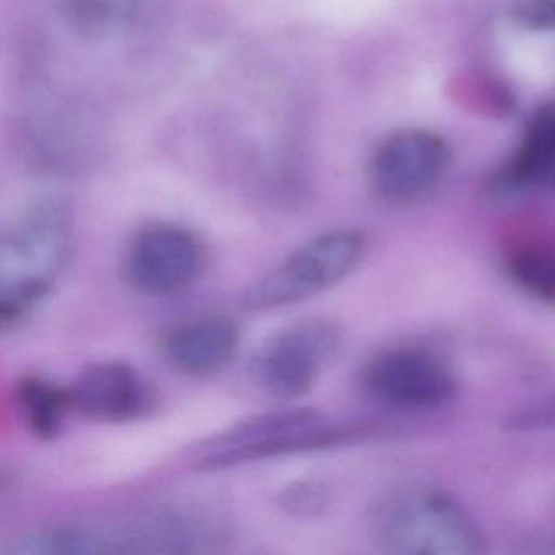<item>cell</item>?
Returning <instances> with one entry per match:
<instances>
[{"label": "cell", "mask_w": 555, "mask_h": 555, "mask_svg": "<svg viewBox=\"0 0 555 555\" xmlns=\"http://www.w3.org/2000/svg\"><path fill=\"white\" fill-rule=\"evenodd\" d=\"M502 427L512 434H534L555 428V391L508 412Z\"/></svg>", "instance_id": "cell-18"}, {"label": "cell", "mask_w": 555, "mask_h": 555, "mask_svg": "<svg viewBox=\"0 0 555 555\" xmlns=\"http://www.w3.org/2000/svg\"><path fill=\"white\" fill-rule=\"evenodd\" d=\"M373 541L396 555H476L486 535L453 496L427 487H409L383 495L369 516Z\"/></svg>", "instance_id": "cell-3"}, {"label": "cell", "mask_w": 555, "mask_h": 555, "mask_svg": "<svg viewBox=\"0 0 555 555\" xmlns=\"http://www.w3.org/2000/svg\"><path fill=\"white\" fill-rule=\"evenodd\" d=\"M14 408L31 437L53 441L63 431L70 408L69 391L41 373H24L12 389Z\"/></svg>", "instance_id": "cell-13"}, {"label": "cell", "mask_w": 555, "mask_h": 555, "mask_svg": "<svg viewBox=\"0 0 555 555\" xmlns=\"http://www.w3.org/2000/svg\"><path fill=\"white\" fill-rule=\"evenodd\" d=\"M206 269L204 243L173 223H152L135 233L122 258L126 281L151 297L188 291L201 281Z\"/></svg>", "instance_id": "cell-8"}, {"label": "cell", "mask_w": 555, "mask_h": 555, "mask_svg": "<svg viewBox=\"0 0 555 555\" xmlns=\"http://www.w3.org/2000/svg\"><path fill=\"white\" fill-rule=\"evenodd\" d=\"M369 398L398 411H434L453 401L456 373L450 363L425 347L398 346L370 357L360 372Z\"/></svg>", "instance_id": "cell-7"}, {"label": "cell", "mask_w": 555, "mask_h": 555, "mask_svg": "<svg viewBox=\"0 0 555 555\" xmlns=\"http://www.w3.org/2000/svg\"><path fill=\"white\" fill-rule=\"evenodd\" d=\"M333 493L320 479H298L279 492L278 505L285 515L300 519L320 518L330 509Z\"/></svg>", "instance_id": "cell-16"}, {"label": "cell", "mask_w": 555, "mask_h": 555, "mask_svg": "<svg viewBox=\"0 0 555 555\" xmlns=\"http://www.w3.org/2000/svg\"><path fill=\"white\" fill-rule=\"evenodd\" d=\"M113 554H207L232 541L225 509L210 500L157 503L128 518L108 521Z\"/></svg>", "instance_id": "cell-5"}, {"label": "cell", "mask_w": 555, "mask_h": 555, "mask_svg": "<svg viewBox=\"0 0 555 555\" xmlns=\"http://www.w3.org/2000/svg\"><path fill=\"white\" fill-rule=\"evenodd\" d=\"M487 191L512 196L526 191H555V102L532 115L513 154L490 175Z\"/></svg>", "instance_id": "cell-12"}, {"label": "cell", "mask_w": 555, "mask_h": 555, "mask_svg": "<svg viewBox=\"0 0 555 555\" xmlns=\"http://www.w3.org/2000/svg\"><path fill=\"white\" fill-rule=\"evenodd\" d=\"M365 248V236L357 230L321 233L253 282L243 294V308L268 313L324 294L359 268Z\"/></svg>", "instance_id": "cell-4"}, {"label": "cell", "mask_w": 555, "mask_h": 555, "mask_svg": "<svg viewBox=\"0 0 555 555\" xmlns=\"http://www.w3.org/2000/svg\"><path fill=\"white\" fill-rule=\"evenodd\" d=\"M448 165L450 151L440 135L428 129H399L376 147L370 181L386 203L411 206L435 193Z\"/></svg>", "instance_id": "cell-9"}, {"label": "cell", "mask_w": 555, "mask_h": 555, "mask_svg": "<svg viewBox=\"0 0 555 555\" xmlns=\"http://www.w3.org/2000/svg\"><path fill=\"white\" fill-rule=\"evenodd\" d=\"M70 408L99 424H129L155 409L154 389L134 366L121 360L92 363L70 383Z\"/></svg>", "instance_id": "cell-10"}, {"label": "cell", "mask_w": 555, "mask_h": 555, "mask_svg": "<svg viewBox=\"0 0 555 555\" xmlns=\"http://www.w3.org/2000/svg\"><path fill=\"white\" fill-rule=\"evenodd\" d=\"M74 246L73 216L61 201L28 207L0 240V326H24L47 301L67 268Z\"/></svg>", "instance_id": "cell-1"}, {"label": "cell", "mask_w": 555, "mask_h": 555, "mask_svg": "<svg viewBox=\"0 0 555 555\" xmlns=\"http://www.w3.org/2000/svg\"><path fill=\"white\" fill-rule=\"evenodd\" d=\"M9 555L112 554L105 521L66 519L22 535L5 548Z\"/></svg>", "instance_id": "cell-15"}, {"label": "cell", "mask_w": 555, "mask_h": 555, "mask_svg": "<svg viewBox=\"0 0 555 555\" xmlns=\"http://www.w3.org/2000/svg\"><path fill=\"white\" fill-rule=\"evenodd\" d=\"M242 343V330L227 314H203L168 327L158 339L162 359L175 372L206 378L222 372Z\"/></svg>", "instance_id": "cell-11"}, {"label": "cell", "mask_w": 555, "mask_h": 555, "mask_svg": "<svg viewBox=\"0 0 555 555\" xmlns=\"http://www.w3.org/2000/svg\"><path fill=\"white\" fill-rule=\"evenodd\" d=\"M362 437L349 425L333 424L313 408H279L243 418L196 444V473H220L243 464L331 450Z\"/></svg>", "instance_id": "cell-2"}, {"label": "cell", "mask_w": 555, "mask_h": 555, "mask_svg": "<svg viewBox=\"0 0 555 555\" xmlns=\"http://www.w3.org/2000/svg\"><path fill=\"white\" fill-rule=\"evenodd\" d=\"M509 17L529 31H555V0H516Z\"/></svg>", "instance_id": "cell-19"}, {"label": "cell", "mask_w": 555, "mask_h": 555, "mask_svg": "<svg viewBox=\"0 0 555 555\" xmlns=\"http://www.w3.org/2000/svg\"><path fill=\"white\" fill-rule=\"evenodd\" d=\"M343 346V331L327 318H301L269 337L253 360V378L271 398L295 401L313 391Z\"/></svg>", "instance_id": "cell-6"}, {"label": "cell", "mask_w": 555, "mask_h": 555, "mask_svg": "<svg viewBox=\"0 0 555 555\" xmlns=\"http://www.w3.org/2000/svg\"><path fill=\"white\" fill-rule=\"evenodd\" d=\"M141 0H67L80 22L93 28H118L139 11Z\"/></svg>", "instance_id": "cell-17"}, {"label": "cell", "mask_w": 555, "mask_h": 555, "mask_svg": "<svg viewBox=\"0 0 555 555\" xmlns=\"http://www.w3.org/2000/svg\"><path fill=\"white\" fill-rule=\"evenodd\" d=\"M509 281L528 297L555 305V233H528L503 253Z\"/></svg>", "instance_id": "cell-14"}]
</instances>
